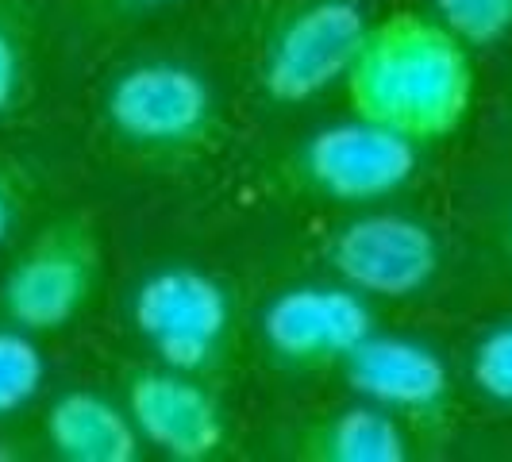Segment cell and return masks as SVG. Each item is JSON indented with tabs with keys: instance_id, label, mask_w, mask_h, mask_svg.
Returning <instances> with one entry per match:
<instances>
[{
	"instance_id": "1",
	"label": "cell",
	"mask_w": 512,
	"mask_h": 462,
	"mask_svg": "<svg viewBox=\"0 0 512 462\" xmlns=\"http://www.w3.org/2000/svg\"><path fill=\"white\" fill-rule=\"evenodd\" d=\"M351 112L428 147L470 120L478 74L474 51L432 12L397 8L370 20L366 39L343 77Z\"/></svg>"
},
{
	"instance_id": "2",
	"label": "cell",
	"mask_w": 512,
	"mask_h": 462,
	"mask_svg": "<svg viewBox=\"0 0 512 462\" xmlns=\"http://www.w3.org/2000/svg\"><path fill=\"white\" fill-rule=\"evenodd\" d=\"M104 124L128 151L166 162L201 158L224 135L212 81L181 58L124 66L104 89Z\"/></svg>"
},
{
	"instance_id": "3",
	"label": "cell",
	"mask_w": 512,
	"mask_h": 462,
	"mask_svg": "<svg viewBox=\"0 0 512 462\" xmlns=\"http://www.w3.org/2000/svg\"><path fill=\"white\" fill-rule=\"evenodd\" d=\"M104 247L89 212H62L20 247L0 278V316L31 335L70 328L93 301Z\"/></svg>"
},
{
	"instance_id": "4",
	"label": "cell",
	"mask_w": 512,
	"mask_h": 462,
	"mask_svg": "<svg viewBox=\"0 0 512 462\" xmlns=\"http://www.w3.org/2000/svg\"><path fill=\"white\" fill-rule=\"evenodd\" d=\"M370 27L362 0H297L274 20L262 58L258 85L274 104H308L343 85Z\"/></svg>"
},
{
	"instance_id": "5",
	"label": "cell",
	"mask_w": 512,
	"mask_h": 462,
	"mask_svg": "<svg viewBox=\"0 0 512 462\" xmlns=\"http://www.w3.org/2000/svg\"><path fill=\"white\" fill-rule=\"evenodd\" d=\"M131 324L162 366L205 378L224 359L231 293L193 262H170L135 285Z\"/></svg>"
},
{
	"instance_id": "6",
	"label": "cell",
	"mask_w": 512,
	"mask_h": 462,
	"mask_svg": "<svg viewBox=\"0 0 512 462\" xmlns=\"http://www.w3.org/2000/svg\"><path fill=\"white\" fill-rule=\"evenodd\" d=\"M324 262L332 266L335 282L359 289L362 297L409 301L439 278L443 247L420 216L366 208L328 235Z\"/></svg>"
},
{
	"instance_id": "7",
	"label": "cell",
	"mask_w": 512,
	"mask_h": 462,
	"mask_svg": "<svg viewBox=\"0 0 512 462\" xmlns=\"http://www.w3.org/2000/svg\"><path fill=\"white\" fill-rule=\"evenodd\" d=\"M420 166V143L374 120L347 116L308 135L297 151V174L335 205H378L397 197Z\"/></svg>"
},
{
	"instance_id": "8",
	"label": "cell",
	"mask_w": 512,
	"mask_h": 462,
	"mask_svg": "<svg viewBox=\"0 0 512 462\" xmlns=\"http://www.w3.org/2000/svg\"><path fill=\"white\" fill-rule=\"evenodd\" d=\"M362 401H374L405 420L412 436L443 443L455 412L451 366L436 347L412 335H366L339 366Z\"/></svg>"
},
{
	"instance_id": "9",
	"label": "cell",
	"mask_w": 512,
	"mask_h": 462,
	"mask_svg": "<svg viewBox=\"0 0 512 462\" xmlns=\"http://www.w3.org/2000/svg\"><path fill=\"white\" fill-rule=\"evenodd\" d=\"M359 289L343 282H312L289 285L278 297H270L258 332L266 351L285 366L301 370H324L343 366L347 355L366 335H374V312Z\"/></svg>"
},
{
	"instance_id": "10",
	"label": "cell",
	"mask_w": 512,
	"mask_h": 462,
	"mask_svg": "<svg viewBox=\"0 0 512 462\" xmlns=\"http://www.w3.org/2000/svg\"><path fill=\"white\" fill-rule=\"evenodd\" d=\"M124 405L147 447L174 462H208L228 443V420L197 374L174 366H135L124 382Z\"/></svg>"
},
{
	"instance_id": "11",
	"label": "cell",
	"mask_w": 512,
	"mask_h": 462,
	"mask_svg": "<svg viewBox=\"0 0 512 462\" xmlns=\"http://www.w3.org/2000/svg\"><path fill=\"white\" fill-rule=\"evenodd\" d=\"M43 436L62 462H139L147 447L128 405L97 389L58 393L43 416Z\"/></svg>"
},
{
	"instance_id": "12",
	"label": "cell",
	"mask_w": 512,
	"mask_h": 462,
	"mask_svg": "<svg viewBox=\"0 0 512 462\" xmlns=\"http://www.w3.org/2000/svg\"><path fill=\"white\" fill-rule=\"evenodd\" d=\"M297 447L308 462H405L412 455V432L389 409L359 401L316 420Z\"/></svg>"
},
{
	"instance_id": "13",
	"label": "cell",
	"mask_w": 512,
	"mask_h": 462,
	"mask_svg": "<svg viewBox=\"0 0 512 462\" xmlns=\"http://www.w3.org/2000/svg\"><path fill=\"white\" fill-rule=\"evenodd\" d=\"M39 335L24 332L16 324H0V420L27 409L47 382V362L35 343Z\"/></svg>"
},
{
	"instance_id": "14",
	"label": "cell",
	"mask_w": 512,
	"mask_h": 462,
	"mask_svg": "<svg viewBox=\"0 0 512 462\" xmlns=\"http://www.w3.org/2000/svg\"><path fill=\"white\" fill-rule=\"evenodd\" d=\"M432 16L470 51H489L512 35V0H428Z\"/></svg>"
},
{
	"instance_id": "15",
	"label": "cell",
	"mask_w": 512,
	"mask_h": 462,
	"mask_svg": "<svg viewBox=\"0 0 512 462\" xmlns=\"http://www.w3.org/2000/svg\"><path fill=\"white\" fill-rule=\"evenodd\" d=\"M470 382L474 389L501 405L512 409V316L497 320L470 351Z\"/></svg>"
},
{
	"instance_id": "16",
	"label": "cell",
	"mask_w": 512,
	"mask_h": 462,
	"mask_svg": "<svg viewBox=\"0 0 512 462\" xmlns=\"http://www.w3.org/2000/svg\"><path fill=\"white\" fill-rule=\"evenodd\" d=\"M27 20L16 0H0V120L20 104L27 85Z\"/></svg>"
},
{
	"instance_id": "17",
	"label": "cell",
	"mask_w": 512,
	"mask_h": 462,
	"mask_svg": "<svg viewBox=\"0 0 512 462\" xmlns=\"http://www.w3.org/2000/svg\"><path fill=\"white\" fill-rule=\"evenodd\" d=\"M20 208H24V178L12 162L0 158V247L12 239V231L20 224Z\"/></svg>"
},
{
	"instance_id": "18",
	"label": "cell",
	"mask_w": 512,
	"mask_h": 462,
	"mask_svg": "<svg viewBox=\"0 0 512 462\" xmlns=\"http://www.w3.org/2000/svg\"><path fill=\"white\" fill-rule=\"evenodd\" d=\"M509 235H512V208H509Z\"/></svg>"
}]
</instances>
